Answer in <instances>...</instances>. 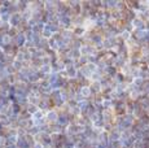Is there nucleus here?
<instances>
[{
  "instance_id": "2",
  "label": "nucleus",
  "mask_w": 149,
  "mask_h": 148,
  "mask_svg": "<svg viewBox=\"0 0 149 148\" xmlns=\"http://www.w3.org/2000/svg\"><path fill=\"white\" fill-rule=\"evenodd\" d=\"M88 92H90V90H88L87 87H84V88H82V94H83V95H88Z\"/></svg>"
},
{
  "instance_id": "1",
  "label": "nucleus",
  "mask_w": 149,
  "mask_h": 148,
  "mask_svg": "<svg viewBox=\"0 0 149 148\" xmlns=\"http://www.w3.org/2000/svg\"><path fill=\"white\" fill-rule=\"evenodd\" d=\"M48 118H49V120H56V113H55V112L48 113Z\"/></svg>"
}]
</instances>
